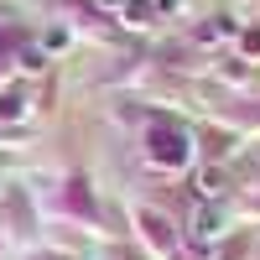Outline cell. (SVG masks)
Listing matches in <instances>:
<instances>
[{
    "mask_svg": "<svg viewBox=\"0 0 260 260\" xmlns=\"http://www.w3.org/2000/svg\"><path fill=\"white\" fill-rule=\"evenodd\" d=\"M234 31V21H224V16H213L208 26H198V42H219V37H229Z\"/></svg>",
    "mask_w": 260,
    "mask_h": 260,
    "instance_id": "cell-1",
    "label": "cell"
},
{
    "mask_svg": "<svg viewBox=\"0 0 260 260\" xmlns=\"http://www.w3.org/2000/svg\"><path fill=\"white\" fill-rule=\"evenodd\" d=\"M21 115H26V99H21V94H6V99H0V120H21Z\"/></svg>",
    "mask_w": 260,
    "mask_h": 260,
    "instance_id": "cell-2",
    "label": "cell"
}]
</instances>
